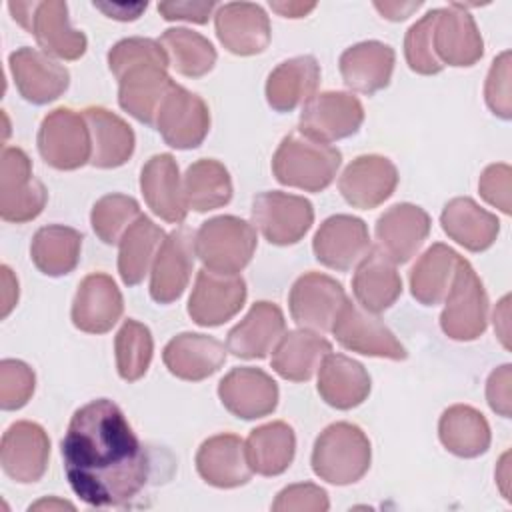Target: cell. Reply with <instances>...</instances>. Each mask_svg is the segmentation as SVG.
I'll return each instance as SVG.
<instances>
[{
    "instance_id": "1",
    "label": "cell",
    "mask_w": 512,
    "mask_h": 512,
    "mask_svg": "<svg viewBox=\"0 0 512 512\" xmlns=\"http://www.w3.org/2000/svg\"><path fill=\"white\" fill-rule=\"evenodd\" d=\"M74 494L92 508H128L150 480L148 454L118 404L98 398L74 412L62 438Z\"/></svg>"
},
{
    "instance_id": "2",
    "label": "cell",
    "mask_w": 512,
    "mask_h": 512,
    "mask_svg": "<svg viewBox=\"0 0 512 512\" xmlns=\"http://www.w3.org/2000/svg\"><path fill=\"white\" fill-rule=\"evenodd\" d=\"M170 58L152 38H124L108 52V68L118 80V102L138 122L152 126L174 82L166 68Z\"/></svg>"
},
{
    "instance_id": "3",
    "label": "cell",
    "mask_w": 512,
    "mask_h": 512,
    "mask_svg": "<svg viewBox=\"0 0 512 512\" xmlns=\"http://www.w3.org/2000/svg\"><path fill=\"white\" fill-rule=\"evenodd\" d=\"M340 162L342 154L338 148L294 130L278 144L272 158V172L284 186L320 192L332 184Z\"/></svg>"
},
{
    "instance_id": "4",
    "label": "cell",
    "mask_w": 512,
    "mask_h": 512,
    "mask_svg": "<svg viewBox=\"0 0 512 512\" xmlns=\"http://www.w3.org/2000/svg\"><path fill=\"white\" fill-rule=\"evenodd\" d=\"M370 458V440L362 428L350 422H334L314 442L312 470L324 482L346 486L368 472Z\"/></svg>"
},
{
    "instance_id": "5",
    "label": "cell",
    "mask_w": 512,
    "mask_h": 512,
    "mask_svg": "<svg viewBox=\"0 0 512 512\" xmlns=\"http://www.w3.org/2000/svg\"><path fill=\"white\" fill-rule=\"evenodd\" d=\"M256 230L238 216H216L198 228L194 250L206 270L238 274L256 250Z\"/></svg>"
},
{
    "instance_id": "6",
    "label": "cell",
    "mask_w": 512,
    "mask_h": 512,
    "mask_svg": "<svg viewBox=\"0 0 512 512\" xmlns=\"http://www.w3.org/2000/svg\"><path fill=\"white\" fill-rule=\"evenodd\" d=\"M8 10L24 30L34 34L46 54L78 60L86 52L88 40L84 32L70 26L66 2H8Z\"/></svg>"
},
{
    "instance_id": "7",
    "label": "cell",
    "mask_w": 512,
    "mask_h": 512,
    "mask_svg": "<svg viewBox=\"0 0 512 512\" xmlns=\"http://www.w3.org/2000/svg\"><path fill=\"white\" fill-rule=\"evenodd\" d=\"M440 314L444 334L458 342L476 340L488 326V296L474 268L462 258Z\"/></svg>"
},
{
    "instance_id": "8",
    "label": "cell",
    "mask_w": 512,
    "mask_h": 512,
    "mask_svg": "<svg viewBox=\"0 0 512 512\" xmlns=\"http://www.w3.org/2000/svg\"><path fill=\"white\" fill-rule=\"evenodd\" d=\"M44 184L32 178V162L18 146H4L0 160V216L6 222L34 220L46 206Z\"/></svg>"
},
{
    "instance_id": "9",
    "label": "cell",
    "mask_w": 512,
    "mask_h": 512,
    "mask_svg": "<svg viewBox=\"0 0 512 512\" xmlns=\"http://www.w3.org/2000/svg\"><path fill=\"white\" fill-rule=\"evenodd\" d=\"M38 150L56 170L82 168L92 158V140L84 116L72 108L48 112L38 130Z\"/></svg>"
},
{
    "instance_id": "10",
    "label": "cell",
    "mask_w": 512,
    "mask_h": 512,
    "mask_svg": "<svg viewBox=\"0 0 512 512\" xmlns=\"http://www.w3.org/2000/svg\"><path fill=\"white\" fill-rule=\"evenodd\" d=\"M364 122L362 102L340 90L314 94L300 112V132L312 140L330 144L358 132Z\"/></svg>"
},
{
    "instance_id": "11",
    "label": "cell",
    "mask_w": 512,
    "mask_h": 512,
    "mask_svg": "<svg viewBox=\"0 0 512 512\" xmlns=\"http://www.w3.org/2000/svg\"><path fill=\"white\" fill-rule=\"evenodd\" d=\"M252 220L270 244L288 246L302 240L310 230L314 208L304 196L270 190L254 196Z\"/></svg>"
},
{
    "instance_id": "12",
    "label": "cell",
    "mask_w": 512,
    "mask_h": 512,
    "mask_svg": "<svg viewBox=\"0 0 512 512\" xmlns=\"http://www.w3.org/2000/svg\"><path fill=\"white\" fill-rule=\"evenodd\" d=\"M332 334L346 350L364 356L390 360H404L408 356L394 332L374 312L362 308L360 304H352L350 300H346V304L340 308L332 324Z\"/></svg>"
},
{
    "instance_id": "13",
    "label": "cell",
    "mask_w": 512,
    "mask_h": 512,
    "mask_svg": "<svg viewBox=\"0 0 512 512\" xmlns=\"http://www.w3.org/2000/svg\"><path fill=\"white\" fill-rule=\"evenodd\" d=\"M348 296L340 282H336L328 274L306 272L302 274L290 290L288 306L292 320L300 328H308L314 332H328L346 304Z\"/></svg>"
},
{
    "instance_id": "14",
    "label": "cell",
    "mask_w": 512,
    "mask_h": 512,
    "mask_svg": "<svg viewBox=\"0 0 512 512\" xmlns=\"http://www.w3.org/2000/svg\"><path fill=\"white\" fill-rule=\"evenodd\" d=\"M154 126L168 146L190 150L204 142L210 130V110L198 94L174 84L156 114Z\"/></svg>"
},
{
    "instance_id": "15",
    "label": "cell",
    "mask_w": 512,
    "mask_h": 512,
    "mask_svg": "<svg viewBox=\"0 0 512 512\" xmlns=\"http://www.w3.org/2000/svg\"><path fill=\"white\" fill-rule=\"evenodd\" d=\"M246 302V282L238 274L202 268L188 300V314L198 326H220L240 312Z\"/></svg>"
},
{
    "instance_id": "16",
    "label": "cell",
    "mask_w": 512,
    "mask_h": 512,
    "mask_svg": "<svg viewBox=\"0 0 512 512\" xmlns=\"http://www.w3.org/2000/svg\"><path fill=\"white\" fill-rule=\"evenodd\" d=\"M50 458V438L46 430L30 420H20L8 426L2 436L0 464L8 478L20 484L38 482Z\"/></svg>"
},
{
    "instance_id": "17",
    "label": "cell",
    "mask_w": 512,
    "mask_h": 512,
    "mask_svg": "<svg viewBox=\"0 0 512 512\" xmlns=\"http://www.w3.org/2000/svg\"><path fill=\"white\" fill-rule=\"evenodd\" d=\"M194 236L186 226L166 234L150 270V296L158 304H170L184 294L194 270Z\"/></svg>"
},
{
    "instance_id": "18",
    "label": "cell",
    "mask_w": 512,
    "mask_h": 512,
    "mask_svg": "<svg viewBox=\"0 0 512 512\" xmlns=\"http://www.w3.org/2000/svg\"><path fill=\"white\" fill-rule=\"evenodd\" d=\"M314 256L326 268L346 272L370 250V234L364 220L350 214L326 218L312 240Z\"/></svg>"
},
{
    "instance_id": "19",
    "label": "cell",
    "mask_w": 512,
    "mask_h": 512,
    "mask_svg": "<svg viewBox=\"0 0 512 512\" xmlns=\"http://www.w3.org/2000/svg\"><path fill=\"white\" fill-rule=\"evenodd\" d=\"M8 64L20 96L32 104L60 98L70 84L68 68L38 48H18L10 54Z\"/></svg>"
},
{
    "instance_id": "20",
    "label": "cell",
    "mask_w": 512,
    "mask_h": 512,
    "mask_svg": "<svg viewBox=\"0 0 512 512\" xmlns=\"http://www.w3.org/2000/svg\"><path fill=\"white\" fill-rule=\"evenodd\" d=\"M434 54L448 66H472L484 54V42L474 18L456 2L434 8Z\"/></svg>"
},
{
    "instance_id": "21",
    "label": "cell",
    "mask_w": 512,
    "mask_h": 512,
    "mask_svg": "<svg viewBox=\"0 0 512 512\" xmlns=\"http://www.w3.org/2000/svg\"><path fill=\"white\" fill-rule=\"evenodd\" d=\"M222 406L242 420H256L272 414L278 404V386L260 368H232L218 384Z\"/></svg>"
},
{
    "instance_id": "22",
    "label": "cell",
    "mask_w": 512,
    "mask_h": 512,
    "mask_svg": "<svg viewBox=\"0 0 512 512\" xmlns=\"http://www.w3.org/2000/svg\"><path fill=\"white\" fill-rule=\"evenodd\" d=\"M398 184V170L386 156L364 154L354 158L338 180L342 198L360 210L380 206L392 196Z\"/></svg>"
},
{
    "instance_id": "23",
    "label": "cell",
    "mask_w": 512,
    "mask_h": 512,
    "mask_svg": "<svg viewBox=\"0 0 512 512\" xmlns=\"http://www.w3.org/2000/svg\"><path fill=\"white\" fill-rule=\"evenodd\" d=\"M216 36L236 56H254L270 44V20L254 2H228L214 14Z\"/></svg>"
},
{
    "instance_id": "24",
    "label": "cell",
    "mask_w": 512,
    "mask_h": 512,
    "mask_svg": "<svg viewBox=\"0 0 512 512\" xmlns=\"http://www.w3.org/2000/svg\"><path fill=\"white\" fill-rule=\"evenodd\" d=\"M428 234V212L410 202L390 206L376 220V248L382 250L394 264H406L412 256H416Z\"/></svg>"
},
{
    "instance_id": "25",
    "label": "cell",
    "mask_w": 512,
    "mask_h": 512,
    "mask_svg": "<svg viewBox=\"0 0 512 512\" xmlns=\"http://www.w3.org/2000/svg\"><path fill=\"white\" fill-rule=\"evenodd\" d=\"M122 310L124 300L112 276L94 272L88 274L76 290L72 324L88 334H104L120 320Z\"/></svg>"
},
{
    "instance_id": "26",
    "label": "cell",
    "mask_w": 512,
    "mask_h": 512,
    "mask_svg": "<svg viewBox=\"0 0 512 512\" xmlns=\"http://www.w3.org/2000/svg\"><path fill=\"white\" fill-rule=\"evenodd\" d=\"M140 190L148 208L170 224L184 222L188 204L172 154H154L140 172Z\"/></svg>"
},
{
    "instance_id": "27",
    "label": "cell",
    "mask_w": 512,
    "mask_h": 512,
    "mask_svg": "<svg viewBox=\"0 0 512 512\" xmlns=\"http://www.w3.org/2000/svg\"><path fill=\"white\" fill-rule=\"evenodd\" d=\"M286 330V320L278 304L260 300L252 304L248 314L228 332L226 348L236 358L260 360L278 344Z\"/></svg>"
},
{
    "instance_id": "28",
    "label": "cell",
    "mask_w": 512,
    "mask_h": 512,
    "mask_svg": "<svg viewBox=\"0 0 512 512\" xmlns=\"http://www.w3.org/2000/svg\"><path fill=\"white\" fill-rule=\"evenodd\" d=\"M226 352L228 348L214 336L182 332L164 346L162 360L176 378L198 382L220 370Z\"/></svg>"
},
{
    "instance_id": "29",
    "label": "cell",
    "mask_w": 512,
    "mask_h": 512,
    "mask_svg": "<svg viewBox=\"0 0 512 512\" xmlns=\"http://www.w3.org/2000/svg\"><path fill=\"white\" fill-rule=\"evenodd\" d=\"M196 470L206 484L216 488H236L252 476L246 446L236 434H216L204 440L196 452Z\"/></svg>"
},
{
    "instance_id": "30",
    "label": "cell",
    "mask_w": 512,
    "mask_h": 512,
    "mask_svg": "<svg viewBox=\"0 0 512 512\" xmlns=\"http://www.w3.org/2000/svg\"><path fill=\"white\" fill-rule=\"evenodd\" d=\"M396 54L378 40H366L346 48L340 56V74L348 88L362 94H374L390 84Z\"/></svg>"
},
{
    "instance_id": "31",
    "label": "cell",
    "mask_w": 512,
    "mask_h": 512,
    "mask_svg": "<svg viewBox=\"0 0 512 512\" xmlns=\"http://www.w3.org/2000/svg\"><path fill=\"white\" fill-rule=\"evenodd\" d=\"M320 84V64L314 56H294L280 62L266 80V100L276 112H292L306 104Z\"/></svg>"
},
{
    "instance_id": "32",
    "label": "cell",
    "mask_w": 512,
    "mask_h": 512,
    "mask_svg": "<svg viewBox=\"0 0 512 512\" xmlns=\"http://www.w3.org/2000/svg\"><path fill=\"white\" fill-rule=\"evenodd\" d=\"M318 394L332 408H356L370 394V376L360 362L330 352L318 368Z\"/></svg>"
},
{
    "instance_id": "33",
    "label": "cell",
    "mask_w": 512,
    "mask_h": 512,
    "mask_svg": "<svg viewBox=\"0 0 512 512\" xmlns=\"http://www.w3.org/2000/svg\"><path fill=\"white\" fill-rule=\"evenodd\" d=\"M332 344L314 330L300 328L284 332L272 350V368L290 382H306L320 368Z\"/></svg>"
},
{
    "instance_id": "34",
    "label": "cell",
    "mask_w": 512,
    "mask_h": 512,
    "mask_svg": "<svg viewBox=\"0 0 512 512\" xmlns=\"http://www.w3.org/2000/svg\"><path fill=\"white\" fill-rule=\"evenodd\" d=\"M82 116L92 140L90 164L96 168H118L126 164L136 144L132 128L102 106H88L82 110Z\"/></svg>"
},
{
    "instance_id": "35",
    "label": "cell",
    "mask_w": 512,
    "mask_h": 512,
    "mask_svg": "<svg viewBox=\"0 0 512 512\" xmlns=\"http://www.w3.org/2000/svg\"><path fill=\"white\" fill-rule=\"evenodd\" d=\"M352 290L358 304L374 314L390 308L402 294V278L396 264L378 248H370L358 262Z\"/></svg>"
},
{
    "instance_id": "36",
    "label": "cell",
    "mask_w": 512,
    "mask_h": 512,
    "mask_svg": "<svg viewBox=\"0 0 512 512\" xmlns=\"http://www.w3.org/2000/svg\"><path fill=\"white\" fill-rule=\"evenodd\" d=\"M442 230L470 252L490 248L500 232L498 218L472 198H452L440 214Z\"/></svg>"
},
{
    "instance_id": "37",
    "label": "cell",
    "mask_w": 512,
    "mask_h": 512,
    "mask_svg": "<svg viewBox=\"0 0 512 512\" xmlns=\"http://www.w3.org/2000/svg\"><path fill=\"white\" fill-rule=\"evenodd\" d=\"M460 260L462 256L450 246L432 244L410 270L412 296L424 306L440 304L448 296Z\"/></svg>"
},
{
    "instance_id": "38",
    "label": "cell",
    "mask_w": 512,
    "mask_h": 512,
    "mask_svg": "<svg viewBox=\"0 0 512 512\" xmlns=\"http://www.w3.org/2000/svg\"><path fill=\"white\" fill-rule=\"evenodd\" d=\"M164 230L140 214L120 238L118 272L126 286H136L152 270L154 258L164 242Z\"/></svg>"
},
{
    "instance_id": "39",
    "label": "cell",
    "mask_w": 512,
    "mask_h": 512,
    "mask_svg": "<svg viewBox=\"0 0 512 512\" xmlns=\"http://www.w3.org/2000/svg\"><path fill=\"white\" fill-rule=\"evenodd\" d=\"M244 446L252 472L260 476H278L294 460L296 436L290 424L276 420L254 428Z\"/></svg>"
},
{
    "instance_id": "40",
    "label": "cell",
    "mask_w": 512,
    "mask_h": 512,
    "mask_svg": "<svg viewBox=\"0 0 512 512\" xmlns=\"http://www.w3.org/2000/svg\"><path fill=\"white\" fill-rule=\"evenodd\" d=\"M440 442L460 458H476L490 446V426L472 406L454 404L446 408L438 422Z\"/></svg>"
},
{
    "instance_id": "41",
    "label": "cell",
    "mask_w": 512,
    "mask_h": 512,
    "mask_svg": "<svg viewBox=\"0 0 512 512\" xmlns=\"http://www.w3.org/2000/svg\"><path fill=\"white\" fill-rule=\"evenodd\" d=\"M82 248V234L70 226L48 224L42 226L30 244V258L34 266L46 276L70 274Z\"/></svg>"
},
{
    "instance_id": "42",
    "label": "cell",
    "mask_w": 512,
    "mask_h": 512,
    "mask_svg": "<svg viewBox=\"0 0 512 512\" xmlns=\"http://www.w3.org/2000/svg\"><path fill=\"white\" fill-rule=\"evenodd\" d=\"M184 196L194 212L216 210L230 202L232 180L226 166L212 158H200L188 166L184 180Z\"/></svg>"
},
{
    "instance_id": "43",
    "label": "cell",
    "mask_w": 512,
    "mask_h": 512,
    "mask_svg": "<svg viewBox=\"0 0 512 512\" xmlns=\"http://www.w3.org/2000/svg\"><path fill=\"white\" fill-rule=\"evenodd\" d=\"M160 44L164 46L176 72L188 78H200L208 74L216 64V50L212 42L188 28H168Z\"/></svg>"
},
{
    "instance_id": "44",
    "label": "cell",
    "mask_w": 512,
    "mask_h": 512,
    "mask_svg": "<svg viewBox=\"0 0 512 512\" xmlns=\"http://www.w3.org/2000/svg\"><path fill=\"white\" fill-rule=\"evenodd\" d=\"M114 350L120 378L126 382L140 380L146 374L154 352V342L148 326L128 318L116 334Z\"/></svg>"
},
{
    "instance_id": "45",
    "label": "cell",
    "mask_w": 512,
    "mask_h": 512,
    "mask_svg": "<svg viewBox=\"0 0 512 512\" xmlns=\"http://www.w3.org/2000/svg\"><path fill=\"white\" fill-rule=\"evenodd\" d=\"M140 214V204L132 196L106 194L92 206L90 224L104 244H118Z\"/></svg>"
},
{
    "instance_id": "46",
    "label": "cell",
    "mask_w": 512,
    "mask_h": 512,
    "mask_svg": "<svg viewBox=\"0 0 512 512\" xmlns=\"http://www.w3.org/2000/svg\"><path fill=\"white\" fill-rule=\"evenodd\" d=\"M432 28H434V10H430L418 22H414L408 28L404 38V56L410 70L424 76L438 74L444 68V64L434 54Z\"/></svg>"
},
{
    "instance_id": "47",
    "label": "cell",
    "mask_w": 512,
    "mask_h": 512,
    "mask_svg": "<svg viewBox=\"0 0 512 512\" xmlns=\"http://www.w3.org/2000/svg\"><path fill=\"white\" fill-rule=\"evenodd\" d=\"M36 376L22 360L6 358L0 362V406L2 410H18L28 404L34 394Z\"/></svg>"
},
{
    "instance_id": "48",
    "label": "cell",
    "mask_w": 512,
    "mask_h": 512,
    "mask_svg": "<svg viewBox=\"0 0 512 512\" xmlns=\"http://www.w3.org/2000/svg\"><path fill=\"white\" fill-rule=\"evenodd\" d=\"M484 98L488 108L502 120L512 118V96H510V52L504 50L494 58L484 86Z\"/></svg>"
},
{
    "instance_id": "49",
    "label": "cell",
    "mask_w": 512,
    "mask_h": 512,
    "mask_svg": "<svg viewBox=\"0 0 512 512\" xmlns=\"http://www.w3.org/2000/svg\"><path fill=\"white\" fill-rule=\"evenodd\" d=\"M328 494L324 488L312 484V482H302V484H292L286 486L284 490L278 492L272 510L276 512H324L328 510Z\"/></svg>"
},
{
    "instance_id": "50",
    "label": "cell",
    "mask_w": 512,
    "mask_h": 512,
    "mask_svg": "<svg viewBox=\"0 0 512 512\" xmlns=\"http://www.w3.org/2000/svg\"><path fill=\"white\" fill-rule=\"evenodd\" d=\"M510 186H512V168L508 164H490L480 180V196L502 214H510Z\"/></svg>"
},
{
    "instance_id": "51",
    "label": "cell",
    "mask_w": 512,
    "mask_h": 512,
    "mask_svg": "<svg viewBox=\"0 0 512 512\" xmlns=\"http://www.w3.org/2000/svg\"><path fill=\"white\" fill-rule=\"evenodd\" d=\"M486 400L496 414L510 418L512 414V366L510 364H502L490 374L486 382Z\"/></svg>"
},
{
    "instance_id": "52",
    "label": "cell",
    "mask_w": 512,
    "mask_h": 512,
    "mask_svg": "<svg viewBox=\"0 0 512 512\" xmlns=\"http://www.w3.org/2000/svg\"><path fill=\"white\" fill-rule=\"evenodd\" d=\"M214 2H160L158 12L164 20H186L194 24H206L212 16Z\"/></svg>"
},
{
    "instance_id": "53",
    "label": "cell",
    "mask_w": 512,
    "mask_h": 512,
    "mask_svg": "<svg viewBox=\"0 0 512 512\" xmlns=\"http://www.w3.org/2000/svg\"><path fill=\"white\" fill-rule=\"evenodd\" d=\"M94 8L102 10L108 18H116V20H136L144 10H146V2L140 4H104V2H94Z\"/></svg>"
},
{
    "instance_id": "54",
    "label": "cell",
    "mask_w": 512,
    "mask_h": 512,
    "mask_svg": "<svg viewBox=\"0 0 512 512\" xmlns=\"http://www.w3.org/2000/svg\"><path fill=\"white\" fill-rule=\"evenodd\" d=\"M422 2H374V8L388 20H406L414 10H418Z\"/></svg>"
},
{
    "instance_id": "55",
    "label": "cell",
    "mask_w": 512,
    "mask_h": 512,
    "mask_svg": "<svg viewBox=\"0 0 512 512\" xmlns=\"http://www.w3.org/2000/svg\"><path fill=\"white\" fill-rule=\"evenodd\" d=\"M18 302V280L8 266H2V318L10 314Z\"/></svg>"
},
{
    "instance_id": "56",
    "label": "cell",
    "mask_w": 512,
    "mask_h": 512,
    "mask_svg": "<svg viewBox=\"0 0 512 512\" xmlns=\"http://www.w3.org/2000/svg\"><path fill=\"white\" fill-rule=\"evenodd\" d=\"M508 318H510V296H504L496 310H494V328L498 332V338L502 340L504 348H510V338H508Z\"/></svg>"
},
{
    "instance_id": "57",
    "label": "cell",
    "mask_w": 512,
    "mask_h": 512,
    "mask_svg": "<svg viewBox=\"0 0 512 512\" xmlns=\"http://www.w3.org/2000/svg\"><path fill=\"white\" fill-rule=\"evenodd\" d=\"M270 8L286 18H302L316 8V2H270Z\"/></svg>"
},
{
    "instance_id": "58",
    "label": "cell",
    "mask_w": 512,
    "mask_h": 512,
    "mask_svg": "<svg viewBox=\"0 0 512 512\" xmlns=\"http://www.w3.org/2000/svg\"><path fill=\"white\" fill-rule=\"evenodd\" d=\"M40 508H48V510H52V508H68V510H74V506L70 504V502H62V500H40V502H36L34 506H30V510H40Z\"/></svg>"
}]
</instances>
